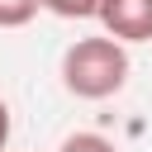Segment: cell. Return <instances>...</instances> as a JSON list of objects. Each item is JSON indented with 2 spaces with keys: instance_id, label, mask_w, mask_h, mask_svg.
Instances as JSON below:
<instances>
[{
  "instance_id": "cell-1",
  "label": "cell",
  "mask_w": 152,
  "mask_h": 152,
  "mask_svg": "<svg viewBox=\"0 0 152 152\" xmlns=\"http://www.w3.org/2000/svg\"><path fill=\"white\" fill-rule=\"evenodd\" d=\"M128 48L114 43L109 33H95V38H76L66 52H62V86L76 95V100H109L128 86Z\"/></svg>"
},
{
  "instance_id": "cell-2",
  "label": "cell",
  "mask_w": 152,
  "mask_h": 152,
  "mask_svg": "<svg viewBox=\"0 0 152 152\" xmlns=\"http://www.w3.org/2000/svg\"><path fill=\"white\" fill-rule=\"evenodd\" d=\"M100 24L114 43H152V0H104Z\"/></svg>"
},
{
  "instance_id": "cell-5",
  "label": "cell",
  "mask_w": 152,
  "mask_h": 152,
  "mask_svg": "<svg viewBox=\"0 0 152 152\" xmlns=\"http://www.w3.org/2000/svg\"><path fill=\"white\" fill-rule=\"evenodd\" d=\"M57 152H119V147H114L104 133H66Z\"/></svg>"
},
{
  "instance_id": "cell-4",
  "label": "cell",
  "mask_w": 152,
  "mask_h": 152,
  "mask_svg": "<svg viewBox=\"0 0 152 152\" xmlns=\"http://www.w3.org/2000/svg\"><path fill=\"white\" fill-rule=\"evenodd\" d=\"M38 10H43V0H0V28H24V24H33Z\"/></svg>"
},
{
  "instance_id": "cell-3",
  "label": "cell",
  "mask_w": 152,
  "mask_h": 152,
  "mask_svg": "<svg viewBox=\"0 0 152 152\" xmlns=\"http://www.w3.org/2000/svg\"><path fill=\"white\" fill-rule=\"evenodd\" d=\"M43 10L57 19H100L104 0H43Z\"/></svg>"
},
{
  "instance_id": "cell-6",
  "label": "cell",
  "mask_w": 152,
  "mask_h": 152,
  "mask_svg": "<svg viewBox=\"0 0 152 152\" xmlns=\"http://www.w3.org/2000/svg\"><path fill=\"white\" fill-rule=\"evenodd\" d=\"M10 128H14V114H10V104L0 100V152L10 147Z\"/></svg>"
}]
</instances>
